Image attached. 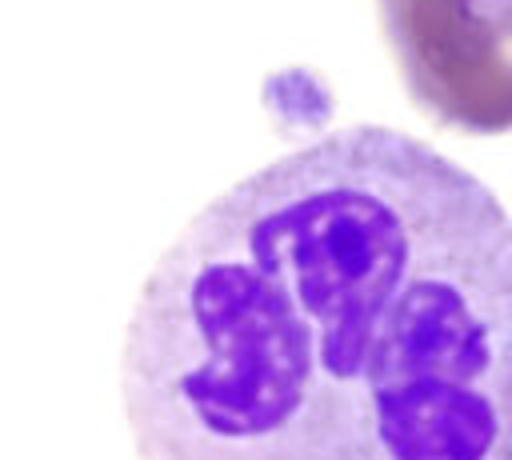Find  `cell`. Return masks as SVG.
<instances>
[{"instance_id":"6da1fadb","label":"cell","mask_w":512,"mask_h":460,"mask_svg":"<svg viewBox=\"0 0 512 460\" xmlns=\"http://www.w3.org/2000/svg\"><path fill=\"white\" fill-rule=\"evenodd\" d=\"M140 460H512V216L352 124L208 200L124 336Z\"/></svg>"},{"instance_id":"7a4b0ae2","label":"cell","mask_w":512,"mask_h":460,"mask_svg":"<svg viewBox=\"0 0 512 460\" xmlns=\"http://www.w3.org/2000/svg\"><path fill=\"white\" fill-rule=\"evenodd\" d=\"M400 80L436 124L512 128V0H376Z\"/></svg>"}]
</instances>
